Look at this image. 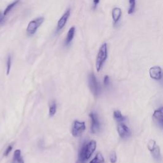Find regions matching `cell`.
<instances>
[{"label": "cell", "mask_w": 163, "mask_h": 163, "mask_svg": "<svg viewBox=\"0 0 163 163\" xmlns=\"http://www.w3.org/2000/svg\"><path fill=\"white\" fill-rule=\"evenodd\" d=\"M108 57V45L107 43L101 45L98 51L96 61V68L98 72H99L103 66Z\"/></svg>", "instance_id": "6da1fadb"}, {"label": "cell", "mask_w": 163, "mask_h": 163, "mask_svg": "<svg viewBox=\"0 0 163 163\" xmlns=\"http://www.w3.org/2000/svg\"><path fill=\"white\" fill-rule=\"evenodd\" d=\"M89 86L94 94V96L98 97L101 93V86L97 80L96 77L93 73H91L89 76Z\"/></svg>", "instance_id": "7a4b0ae2"}, {"label": "cell", "mask_w": 163, "mask_h": 163, "mask_svg": "<svg viewBox=\"0 0 163 163\" xmlns=\"http://www.w3.org/2000/svg\"><path fill=\"white\" fill-rule=\"evenodd\" d=\"M44 17H37L35 19L30 21L26 28V32L28 35L31 36L33 35L34 34H35L37 29L39 28L41 24L44 22Z\"/></svg>", "instance_id": "3957f363"}, {"label": "cell", "mask_w": 163, "mask_h": 163, "mask_svg": "<svg viewBox=\"0 0 163 163\" xmlns=\"http://www.w3.org/2000/svg\"><path fill=\"white\" fill-rule=\"evenodd\" d=\"M147 147L151 152L153 159L157 162H160L162 159L160 148L157 145L156 141L153 140H150L147 143Z\"/></svg>", "instance_id": "277c9868"}, {"label": "cell", "mask_w": 163, "mask_h": 163, "mask_svg": "<svg viewBox=\"0 0 163 163\" xmlns=\"http://www.w3.org/2000/svg\"><path fill=\"white\" fill-rule=\"evenodd\" d=\"M85 122L75 121L72 128V134L74 137H78L85 130Z\"/></svg>", "instance_id": "5b68a950"}, {"label": "cell", "mask_w": 163, "mask_h": 163, "mask_svg": "<svg viewBox=\"0 0 163 163\" xmlns=\"http://www.w3.org/2000/svg\"><path fill=\"white\" fill-rule=\"evenodd\" d=\"M118 133L122 139H127L131 136V131L124 122L118 123L117 125Z\"/></svg>", "instance_id": "8992f818"}, {"label": "cell", "mask_w": 163, "mask_h": 163, "mask_svg": "<svg viewBox=\"0 0 163 163\" xmlns=\"http://www.w3.org/2000/svg\"><path fill=\"white\" fill-rule=\"evenodd\" d=\"M89 117L91 119V132L93 134H96L99 131L101 127V124L99 121L98 116L96 114L92 112L89 114Z\"/></svg>", "instance_id": "52a82bcc"}, {"label": "cell", "mask_w": 163, "mask_h": 163, "mask_svg": "<svg viewBox=\"0 0 163 163\" xmlns=\"http://www.w3.org/2000/svg\"><path fill=\"white\" fill-rule=\"evenodd\" d=\"M149 75L150 78L155 80H161L163 78V71L159 66L151 67L149 69Z\"/></svg>", "instance_id": "ba28073f"}, {"label": "cell", "mask_w": 163, "mask_h": 163, "mask_svg": "<svg viewBox=\"0 0 163 163\" xmlns=\"http://www.w3.org/2000/svg\"><path fill=\"white\" fill-rule=\"evenodd\" d=\"M97 143L94 140H91L87 144L85 143V156L86 160L89 159L96 149Z\"/></svg>", "instance_id": "9c48e42d"}, {"label": "cell", "mask_w": 163, "mask_h": 163, "mask_svg": "<svg viewBox=\"0 0 163 163\" xmlns=\"http://www.w3.org/2000/svg\"><path fill=\"white\" fill-rule=\"evenodd\" d=\"M70 13H71L70 8H68L66 12L64 13V14L62 15L61 17L59 19L57 24V28H56L57 32L61 31L65 26V25L68 21V19L70 17Z\"/></svg>", "instance_id": "30bf717a"}, {"label": "cell", "mask_w": 163, "mask_h": 163, "mask_svg": "<svg viewBox=\"0 0 163 163\" xmlns=\"http://www.w3.org/2000/svg\"><path fill=\"white\" fill-rule=\"evenodd\" d=\"M122 15V12L121 8L118 7H115L111 11V16H112L113 23L114 25H116L119 22L120 20L121 19V17Z\"/></svg>", "instance_id": "8fae6325"}, {"label": "cell", "mask_w": 163, "mask_h": 163, "mask_svg": "<svg viewBox=\"0 0 163 163\" xmlns=\"http://www.w3.org/2000/svg\"><path fill=\"white\" fill-rule=\"evenodd\" d=\"M153 117L159 124L163 126V107H161L154 111Z\"/></svg>", "instance_id": "7c38bea8"}, {"label": "cell", "mask_w": 163, "mask_h": 163, "mask_svg": "<svg viewBox=\"0 0 163 163\" xmlns=\"http://www.w3.org/2000/svg\"><path fill=\"white\" fill-rule=\"evenodd\" d=\"M75 34V27L72 26L70 28V29L69 30H68V33H67L66 40H65V45L66 46H68L71 44L73 38H74Z\"/></svg>", "instance_id": "4fadbf2b"}, {"label": "cell", "mask_w": 163, "mask_h": 163, "mask_svg": "<svg viewBox=\"0 0 163 163\" xmlns=\"http://www.w3.org/2000/svg\"><path fill=\"white\" fill-rule=\"evenodd\" d=\"M114 118L115 121L117 122V123L120 122H124V121H126V117L124 116L121 111L120 110H115L114 111Z\"/></svg>", "instance_id": "5bb4252c"}, {"label": "cell", "mask_w": 163, "mask_h": 163, "mask_svg": "<svg viewBox=\"0 0 163 163\" xmlns=\"http://www.w3.org/2000/svg\"><path fill=\"white\" fill-rule=\"evenodd\" d=\"M14 163H24V159L21 156V150H15L14 153L13 157Z\"/></svg>", "instance_id": "9a60e30c"}, {"label": "cell", "mask_w": 163, "mask_h": 163, "mask_svg": "<svg viewBox=\"0 0 163 163\" xmlns=\"http://www.w3.org/2000/svg\"><path fill=\"white\" fill-rule=\"evenodd\" d=\"M21 0H15V1H14L13 3H10V5H8L6 8H5V10H4V12H3V15L4 16H6V15H8V14H9L12 10L13 9V8L16 6L17 5L19 4V3L20 2Z\"/></svg>", "instance_id": "2e32d148"}, {"label": "cell", "mask_w": 163, "mask_h": 163, "mask_svg": "<svg viewBox=\"0 0 163 163\" xmlns=\"http://www.w3.org/2000/svg\"><path fill=\"white\" fill-rule=\"evenodd\" d=\"M136 0H129V8L127 13L129 15H133L136 9Z\"/></svg>", "instance_id": "e0dca14e"}, {"label": "cell", "mask_w": 163, "mask_h": 163, "mask_svg": "<svg viewBox=\"0 0 163 163\" xmlns=\"http://www.w3.org/2000/svg\"><path fill=\"white\" fill-rule=\"evenodd\" d=\"M105 159L101 153H98L89 163H104Z\"/></svg>", "instance_id": "ac0fdd59"}, {"label": "cell", "mask_w": 163, "mask_h": 163, "mask_svg": "<svg viewBox=\"0 0 163 163\" xmlns=\"http://www.w3.org/2000/svg\"><path fill=\"white\" fill-rule=\"evenodd\" d=\"M56 110H57V105L55 101H53L52 103H51L50 106H49V115L50 117L54 116L56 113Z\"/></svg>", "instance_id": "d6986e66"}, {"label": "cell", "mask_w": 163, "mask_h": 163, "mask_svg": "<svg viewBox=\"0 0 163 163\" xmlns=\"http://www.w3.org/2000/svg\"><path fill=\"white\" fill-rule=\"evenodd\" d=\"M11 66H12V56L9 55L7 57V61H6V75H8L10 73Z\"/></svg>", "instance_id": "ffe728a7"}, {"label": "cell", "mask_w": 163, "mask_h": 163, "mask_svg": "<svg viewBox=\"0 0 163 163\" xmlns=\"http://www.w3.org/2000/svg\"><path fill=\"white\" fill-rule=\"evenodd\" d=\"M110 161L111 163H116L117 161V154L115 151H112L110 154Z\"/></svg>", "instance_id": "44dd1931"}, {"label": "cell", "mask_w": 163, "mask_h": 163, "mask_svg": "<svg viewBox=\"0 0 163 163\" xmlns=\"http://www.w3.org/2000/svg\"><path fill=\"white\" fill-rule=\"evenodd\" d=\"M103 83H104V85H105L106 87H108L109 85H110V77L108 75H106L104 77V80H103Z\"/></svg>", "instance_id": "7402d4cb"}, {"label": "cell", "mask_w": 163, "mask_h": 163, "mask_svg": "<svg viewBox=\"0 0 163 163\" xmlns=\"http://www.w3.org/2000/svg\"><path fill=\"white\" fill-rule=\"evenodd\" d=\"M99 2H100V0H93V5H92V9L93 10L96 9Z\"/></svg>", "instance_id": "603a6c76"}, {"label": "cell", "mask_w": 163, "mask_h": 163, "mask_svg": "<svg viewBox=\"0 0 163 163\" xmlns=\"http://www.w3.org/2000/svg\"><path fill=\"white\" fill-rule=\"evenodd\" d=\"M12 149H13L12 145H10L9 147H8L6 149V150H5V153H4L5 156H7L8 155V154H9V153H10V152L12 151Z\"/></svg>", "instance_id": "cb8c5ba5"}, {"label": "cell", "mask_w": 163, "mask_h": 163, "mask_svg": "<svg viewBox=\"0 0 163 163\" xmlns=\"http://www.w3.org/2000/svg\"><path fill=\"white\" fill-rule=\"evenodd\" d=\"M3 20H4V15L2 16L1 17H0V23L2 22L3 21Z\"/></svg>", "instance_id": "d4e9b609"}, {"label": "cell", "mask_w": 163, "mask_h": 163, "mask_svg": "<svg viewBox=\"0 0 163 163\" xmlns=\"http://www.w3.org/2000/svg\"><path fill=\"white\" fill-rule=\"evenodd\" d=\"M76 163H83V162H80V161H78V162H77Z\"/></svg>", "instance_id": "484cf974"}, {"label": "cell", "mask_w": 163, "mask_h": 163, "mask_svg": "<svg viewBox=\"0 0 163 163\" xmlns=\"http://www.w3.org/2000/svg\"><path fill=\"white\" fill-rule=\"evenodd\" d=\"M2 16V14H1V12H0V17H1Z\"/></svg>", "instance_id": "4316f807"}]
</instances>
